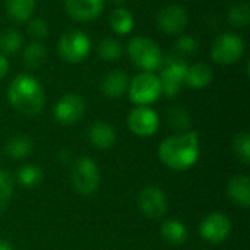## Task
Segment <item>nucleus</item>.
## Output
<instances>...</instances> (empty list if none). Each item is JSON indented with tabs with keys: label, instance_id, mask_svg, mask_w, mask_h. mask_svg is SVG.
I'll use <instances>...</instances> for the list:
<instances>
[{
	"label": "nucleus",
	"instance_id": "nucleus-1",
	"mask_svg": "<svg viewBox=\"0 0 250 250\" xmlns=\"http://www.w3.org/2000/svg\"><path fill=\"white\" fill-rule=\"evenodd\" d=\"M160 160L174 171H185L193 167L199 158V135L183 132L166 138L160 144Z\"/></svg>",
	"mask_w": 250,
	"mask_h": 250
},
{
	"label": "nucleus",
	"instance_id": "nucleus-2",
	"mask_svg": "<svg viewBox=\"0 0 250 250\" xmlns=\"http://www.w3.org/2000/svg\"><path fill=\"white\" fill-rule=\"evenodd\" d=\"M7 98L13 108L26 116L38 114L45 104L42 85L37 78L28 73H21L10 82Z\"/></svg>",
	"mask_w": 250,
	"mask_h": 250
},
{
	"label": "nucleus",
	"instance_id": "nucleus-3",
	"mask_svg": "<svg viewBox=\"0 0 250 250\" xmlns=\"http://www.w3.org/2000/svg\"><path fill=\"white\" fill-rule=\"evenodd\" d=\"M127 54L132 63L144 72H154L160 69L164 59L158 44L146 37H133L127 42Z\"/></svg>",
	"mask_w": 250,
	"mask_h": 250
},
{
	"label": "nucleus",
	"instance_id": "nucleus-4",
	"mask_svg": "<svg viewBox=\"0 0 250 250\" xmlns=\"http://www.w3.org/2000/svg\"><path fill=\"white\" fill-rule=\"evenodd\" d=\"M188 67L189 66L186 60L180 54H170L163 59L161 75L158 78L161 82V91L166 97L173 98L180 92L182 85L185 83Z\"/></svg>",
	"mask_w": 250,
	"mask_h": 250
},
{
	"label": "nucleus",
	"instance_id": "nucleus-5",
	"mask_svg": "<svg viewBox=\"0 0 250 250\" xmlns=\"http://www.w3.org/2000/svg\"><path fill=\"white\" fill-rule=\"evenodd\" d=\"M70 182L75 190L81 195H92L98 190L101 183L100 168L89 157H81L75 161L70 171Z\"/></svg>",
	"mask_w": 250,
	"mask_h": 250
},
{
	"label": "nucleus",
	"instance_id": "nucleus-6",
	"mask_svg": "<svg viewBox=\"0 0 250 250\" xmlns=\"http://www.w3.org/2000/svg\"><path fill=\"white\" fill-rule=\"evenodd\" d=\"M127 94L133 104L149 105L163 95L160 78L154 72H142L130 81Z\"/></svg>",
	"mask_w": 250,
	"mask_h": 250
},
{
	"label": "nucleus",
	"instance_id": "nucleus-7",
	"mask_svg": "<svg viewBox=\"0 0 250 250\" xmlns=\"http://www.w3.org/2000/svg\"><path fill=\"white\" fill-rule=\"evenodd\" d=\"M57 50L64 62L79 63L88 57L91 51V40L83 31L70 29L60 37Z\"/></svg>",
	"mask_w": 250,
	"mask_h": 250
},
{
	"label": "nucleus",
	"instance_id": "nucleus-8",
	"mask_svg": "<svg viewBox=\"0 0 250 250\" xmlns=\"http://www.w3.org/2000/svg\"><path fill=\"white\" fill-rule=\"evenodd\" d=\"M245 53V41L239 34L224 32L215 38L211 47V57L218 64H233Z\"/></svg>",
	"mask_w": 250,
	"mask_h": 250
},
{
	"label": "nucleus",
	"instance_id": "nucleus-9",
	"mask_svg": "<svg viewBox=\"0 0 250 250\" xmlns=\"http://www.w3.org/2000/svg\"><path fill=\"white\" fill-rule=\"evenodd\" d=\"M129 130L141 138L152 136L160 127V117L149 105H138L127 116Z\"/></svg>",
	"mask_w": 250,
	"mask_h": 250
},
{
	"label": "nucleus",
	"instance_id": "nucleus-10",
	"mask_svg": "<svg viewBox=\"0 0 250 250\" xmlns=\"http://www.w3.org/2000/svg\"><path fill=\"white\" fill-rule=\"evenodd\" d=\"M231 231V221L224 212H211L207 215L201 226L199 233L204 240L209 243H221L224 242Z\"/></svg>",
	"mask_w": 250,
	"mask_h": 250
},
{
	"label": "nucleus",
	"instance_id": "nucleus-11",
	"mask_svg": "<svg viewBox=\"0 0 250 250\" xmlns=\"http://www.w3.org/2000/svg\"><path fill=\"white\" fill-rule=\"evenodd\" d=\"M139 208L146 218L151 220L163 218L168 208L166 193L157 186L145 188L139 193Z\"/></svg>",
	"mask_w": 250,
	"mask_h": 250
},
{
	"label": "nucleus",
	"instance_id": "nucleus-12",
	"mask_svg": "<svg viewBox=\"0 0 250 250\" xmlns=\"http://www.w3.org/2000/svg\"><path fill=\"white\" fill-rule=\"evenodd\" d=\"M85 111V101L76 94L63 95L54 105V117L60 125L69 126L79 122Z\"/></svg>",
	"mask_w": 250,
	"mask_h": 250
},
{
	"label": "nucleus",
	"instance_id": "nucleus-13",
	"mask_svg": "<svg viewBox=\"0 0 250 250\" xmlns=\"http://www.w3.org/2000/svg\"><path fill=\"white\" fill-rule=\"evenodd\" d=\"M157 23L163 32L168 35H179L188 25V13L179 4H170L160 10Z\"/></svg>",
	"mask_w": 250,
	"mask_h": 250
},
{
	"label": "nucleus",
	"instance_id": "nucleus-14",
	"mask_svg": "<svg viewBox=\"0 0 250 250\" xmlns=\"http://www.w3.org/2000/svg\"><path fill=\"white\" fill-rule=\"evenodd\" d=\"M66 12L79 22L97 19L104 10V0H66Z\"/></svg>",
	"mask_w": 250,
	"mask_h": 250
},
{
	"label": "nucleus",
	"instance_id": "nucleus-15",
	"mask_svg": "<svg viewBox=\"0 0 250 250\" xmlns=\"http://www.w3.org/2000/svg\"><path fill=\"white\" fill-rule=\"evenodd\" d=\"M129 83H130V78L127 76L126 72L114 70L104 76L101 82V91L108 98H119L127 92Z\"/></svg>",
	"mask_w": 250,
	"mask_h": 250
},
{
	"label": "nucleus",
	"instance_id": "nucleus-16",
	"mask_svg": "<svg viewBox=\"0 0 250 250\" xmlns=\"http://www.w3.org/2000/svg\"><path fill=\"white\" fill-rule=\"evenodd\" d=\"M89 141L98 149H108L116 142V130L107 122H95L89 129Z\"/></svg>",
	"mask_w": 250,
	"mask_h": 250
},
{
	"label": "nucleus",
	"instance_id": "nucleus-17",
	"mask_svg": "<svg viewBox=\"0 0 250 250\" xmlns=\"http://www.w3.org/2000/svg\"><path fill=\"white\" fill-rule=\"evenodd\" d=\"M229 196L242 208L250 207V179L246 174H236L229 182Z\"/></svg>",
	"mask_w": 250,
	"mask_h": 250
},
{
	"label": "nucleus",
	"instance_id": "nucleus-18",
	"mask_svg": "<svg viewBox=\"0 0 250 250\" xmlns=\"http://www.w3.org/2000/svg\"><path fill=\"white\" fill-rule=\"evenodd\" d=\"M212 69L205 64V63H196L193 66L188 67L186 72V78H185V83L193 89H202L205 86H208L212 81Z\"/></svg>",
	"mask_w": 250,
	"mask_h": 250
},
{
	"label": "nucleus",
	"instance_id": "nucleus-19",
	"mask_svg": "<svg viewBox=\"0 0 250 250\" xmlns=\"http://www.w3.org/2000/svg\"><path fill=\"white\" fill-rule=\"evenodd\" d=\"M7 16L15 22H26L35 9V0H4Z\"/></svg>",
	"mask_w": 250,
	"mask_h": 250
},
{
	"label": "nucleus",
	"instance_id": "nucleus-20",
	"mask_svg": "<svg viewBox=\"0 0 250 250\" xmlns=\"http://www.w3.org/2000/svg\"><path fill=\"white\" fill-rule=\"evenodd\" d=\"M161 236L170 245H183L188 240V229L179 220H167L161 226Z\"/></svg>",
	"mask_w": 250,
	"mask_h": 250
},
{
	"label": "nucleus",
	"instance_id": "nucleus-21",
	"mask_svg": "<svg viewBox=\"0 0 250 250\" xmlns=\"http://www.w3.org/2000/svg\"><path fill=\"white\" fill-rule=\"evenodd\" d=\"M110 25L113 31L119 35H126L129 34L133 26H135V19L133 15L125 9V7H117L111 12L110 15Z\"/></svg>",
	"mask_w": 250,
	"mask_h": 250
},
{
	"label": "nucleus",
	"instance_id": "nucleus-22",
	"mask_svg": "<svg viewBox=\"0 0 250 250\" xmlns=\"http://www.w3.org/2000/svg\"><path fill=\"white\" fill-rule=\"evenodd\" d=\"M23 64L28 67V69H40L45 59H47V50L44 47L42 42L40 41H34L31 44H28L23 50Z\"/></svg>",
	"mask_w": 250,
	"mask_h": 250
},
{
	"label": "nucleus",
	"instance_id": "nucleus-23",
	"mask_svg": "<svg viewBox=\"0 0 250 250\" xmlns=\"http://www.w3.org/2000/svg\"><path fill=\"white\" fill-rule=\"evenodd\" d=\"M32 141L25 135H16L6 144V154L13 160H22L32 152Z\"/></svg>",
	"mask_w": 250,
	"mask_h": 250
},
{
	"label": "nucleus",
	"instance_id": "nucleus-24",
	"mask_svg": "<svg viewBox=\"0 0 250 250\" xmlns=\"http://www.w3.org/2000/svg\"><path fill=\"white\" fill-rule=\"evenodd\" d=\"M18 183L23 188H34L42 180V170L37 164H25L18 170Z\"/></svg>",
	"mask_w": 250,
	"mask_h": 250
},
{
	"label": "nucleus",
	"instance_id": "nucleus-25",
	"mask_svg": "<svg viewBox=\"0 0 250 250\" xmlns=\"http://www.w3.org/2000/svg\"><path fill=\"white\" fill-rule=\"evenodd\" d=\"M23 38L16 29H6L0 32V54H13L21 50Z\"/></svg>",
	"mask_w": 250,
	"mask_h": 250
},
{
	"label": "nucleus",
	"instance_id": "nucleus-26",
	"mask_svg": "<svg viewBox=\"0 0 250 250\" xmlns=\"http://www.w3.org/2000/svg\"><path fill=\"white\" fill-rule=\"evenodd\" d=\"M229 21L233 26L243 28L250 22V6L248 1H236L229 9Z\"/></svg>",
	"mask_w": 250,
	"mask_h": 250
},
{
	"label": "nucleus",
	"instance_id": "nucleus-27",
	"mask_svg": "<svg viewBox=\"0 0 250 250\" xmlns=\"http://www.w3.org/2000/svg\"><path fill=\"white\" fill-rule=\"evenodd\" d=\"M98 54L105 62H116L122 57V44L114 38H104L98 44Z\"/></svg>",
	"mask_w": 250,
	"mask_h": 250
},
{
	"label": "nucleus",
	"instance_id": "nucleus-28",
	"mask_svg": "<svg viewBox=\"0 0 250 250\" xmlns=\"http://www.w3.org/2000/svg\"><path fill=\"white\" fill-rule=\"evenodd\" d=\"M167 117H168L171 126H173L176 130L186 132V130L190 127V125H192V120H190L189 113H188L183 107H179V105L170 107L168 111H167Z\"/></svg>",
	"mask_w": 250,
	"mask_h": 250
},
{
	"label": "nucleus",
	"instance_id": "nucleus-29",
	"mask_svg": "<svg viewBox=\"0 0 250 250\" xmlns=\"http://www.w3.org/2000/svg\"><path fill=\"white\" fill-rule=\"evenodd\" d=\"M12 195H13V179L7 171L0 168V212L9 207L12 201Z\"/></svg>",
	"mask_w": 250,
	"mask_h": 250
},
{
	"label": "nucleus",
	"instance_id": "nucleus-30",
	"mask_svg": "<svg viewBox=\"0 0 250 250\" xmlns=\"http://www.w3.org/2000/svg\"><path fill=\"white\" fill-rule=\"evenodd\" d=\"M233 149L236 157L245 163L249 164L250 163V135L249 132H240L233 142Z\"/></svg>",
	"mask_w": 250,
	"mask_h": 250
},
{
	"label": "nucleus",
	"instance_id": "nucleus-31",
	"mask_svg": "<svg viewBox=\"0 0 250 250\" xmlns=\"http://www.w3.org/2000/svg\"><path fill=\"white\" fill-rule=\"evenodd\" d=\"M176 50L179 51V54H185V56H193L198 53L199 50V42L196 38L189 37V35H183L176 41Z\"/></svg>",
	"mask_w": 250,
	"mask_h": 250
},
{
	"label": "nucleus",
	"instance_id": "nucleus-32",
	"mask_svg": "<svg viewBox=\"0 0 250 250\" xmlns=\"http://www.w3.org/2000/svg\"><path fill=\"white\" fill-rule=\"evenodd\" d=\"M28 34H29V37H32L37 41L44 40L48 35V25H47V22L44 19H41V18L31 19L29 23H28Z\"/></svg>",
	"mask_w": 250,
	"mask_h": 250
},
{
	"label": "nucleus",
	"instance_id": "nucleus-33",
	"mask_svg": "<svg viewBox=\"0 0 250 250\" xmlns=\"http://www.w3.org/2000/svg\"><path fill=\"white\" fill-rule=\"evenodd\" d=\"M7 72H9V62L3 54H0V79L4 78Z\"/></svg>",
	"mask_w": 250,
	"mask_h": 250
},
{
	"label": "nucleus",
	"instance_id": "nucleus-34",
	"mask_svg": "<svg viewBox=\"0 0 250 250\" xmlns=\"http://www.w3.org/2000/svg\"><path fill=\"white\" fill-rule=\"evenodd\" d=\"M0 250H13L12 245L6 240H0Z\"/></svg>",
	"mask_w": 250,
	"mask_h": 250
},
{
	"label": "nucleus",
	"instance_id": "nucleus-35",
	"mask_svg": "<svg viewBox=\"0 0 250 250\" xmlns=\"http://www.w3.org/2000/svg\"><path fill=\"white\" fill-rule=\"evenodd\" d=\"M111 1H114V3H123V1H126V0H111Z\"/></svg>",
	"mask_w": 250,
	"mask_h": 250
}]
</instances>
